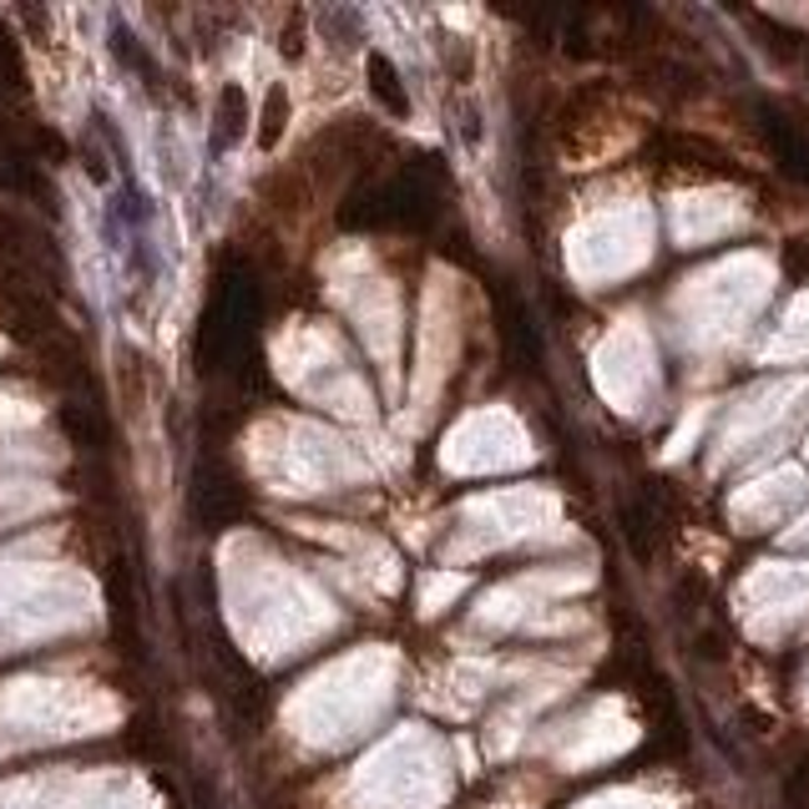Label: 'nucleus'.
Segmentation results:
<instances>
[{"label": "nucleus", "instance_id": "f8f14e48", "mask_svg": "<svg viewBox=\"0 0 809 809\" xmlns=\"http://www.w3.org/2000/svg\"><path fill=\"white\" fill-rule=\"evenodd\" d=\"M744 613L754 623V633H784L789 623L809 613V567H759L744 582Z\"/></svg>", "mask_w": 809, "mask_h": 809}, {"label": "nucleus", "instance_id": "423d86ee", "mask_svg": "<svg viewBox=\"0 0 809 809\" xmlns=\"http://www.w3.org/2000/svg\"><path fill=\"white\" fill-rule=\"evenodd\" d=\"M769 269L764 259H729L709 274L689 279V289L679 294V324L689 344H729L733 334H744V324L754 319V309L769 294Z\"/></svg>", "mask_w": 809, "mask_h": 809}, {"label": "nucleus", "instance_id": "f03ea898", "mask_svg": "<svg viewBox=\"0 0 809 809\" xmlns=\"http://www.w3.org/2000/svg\"><path fill=\"white\" fill-rule=\"evenodd\" d=\"M394 667L400 663L390 647H354L304 683L289 719L299 723L309 744H344V739L364 733V723L384 709L394 689Z\"/></svg>", "mask_w": 809, "mask_h": 809}, {"label": "nucleus", "instance_id": "4468645a", "mask_svg": "<svg viewBox=\"0 0 809 809\" xmlns=\"http://www.w3.org/2000/svg\"><path fill=\"white\" fill-rule=\"evenodd\" d=\"M739 223H744V208L729 193H693L679 197V208H673V228L683 243H709L719 233H733Z\"/></svg>", "mask_w": 809, "mask_h": 809}, {"label": "nucleus", "instance_id": "f3484780", "mask_svg": "<svg viewBox=\"0 0 809 809\" xmlns=\"http://www.w3.org/2000/svg\"><path fill=\"white\" fill-rule=\"evenodd\" d=\"M456 592H460V577H450V572L446 577H430L426 582V613H440V602L456 597Z\"/></svg>", "mask_w": 809, "mask_h": 809}, {"label": "nucleus", "instance_id": "7ed1b4c3", "mask_svg": "<svg viewBox=\"0 0 809 809\" xmlns=\"http://www.w3.org/2000/svg\"><path fill=\"white\" fill-rule=\"evenodd\" d=\"M259 470L274 481V491L324 496L360 486L370 476V460L340 430L314 426V420H279V426H269V436L259 446Z\"/></svg>", "mask_w": 809, "mask_h": 809}, {"label": "nucleus", "instance_id": "9d476101", "mask_svg": "<svg viewBox=\"0 0 809 809\" xmlns=\"http://www.w3.org/2000/svg\"><path fill=\"white\" fill-rule=\"evenodd\" d=\"M805 400H809V384H769V390H754L739 410H733L729 430H723L719 460H749V456H759V450H769L789 426H795Z\"/></svg>", "mask_w": 809, "mask_h": 809}, {"label": "nucleus", "instance_id": "2eb2a0df", "mask_svg": "<svg viewBox=\"0 0 809 809\" xmlns=\"http://www.w3.org/2000/svg\"><path fill=\"white\" fill-rule=\"evenodd\" d=\"M799 496H805V476L799 470H779V476H764V481L744 486V496H733V516L744 522V532H759V526L779 522Z\"/></svg>", "mask_w": 809, "mask_h": 809}, {"label": "nucleus", "instance_id": "ddd939ff", "mask_svg": "<svg viewBox=\"0 0 809 809\" xmlns=\"http://www.w3.org/2000/svg\"><path fill=\"white\" fill-rule=\"evenodd\" d=\"M456 364V314L446 309V289L426 294V324H420V364H416V400L420 410H430V400L440 394V380Z\"/></svg>", "mask_w": 809, "mask_h": 809}, {"label": "nucleus", "instance_id": "f257e3e1", "mask_svg": "<svg viewBox=\"0 0 809 809\" xmlns=\"http://www.w3.org/2000/svg\"><path fill=\"white\" fill-rule=\"evenodd\" d=\"M243 552H248V562H228V602L238 633L259 653H299L324 633H334L340 613H334V602L319 582H309L304 572H294L263 547Z\"/></svg>", "mask_w": 809, "mask_h": 809}, {"label": "nucleus", "instance_id": "9b49d317", "mask_svg": "<svg viewBox=\"0 0 809 809\" xmlns=\"http://www.w3.org/2000/svg\"><path fill=\"white\" fill-rule=\"evenodd\" d=\"M597 384L602 394L617 405V410H643L657 390V364H653V344L637 329V319H627L623 329L607 334V344L597 350Z\"/></svg>", "mask_w": 809, "mask_h": 809}, {"label": "nucleus", "instance_id": "6e6552de", "mask_svg": "<svg viewBox=\"0 0 809 809\" xmlns=\"http://www.w3.org/2000/svg\"><path fill=\"white\" fill-rule=\"evenodd\" d=\"M532 460L526 430L516 426L506 410H476L466 416L440 446V466L460 470V476H486V470H511Z\"/></svg>", "mask_w": 809, "mask_h": 809}, {"label": "nucleus", "instance_id": "dca6fc26", "mask_svg": "<svg viewBox=\"0 0 809 809\" xmlns=\"http://www.w3.org/2000/svg\"><path fill=\"white\" fill-rule=\"evenodd\" d=\"M769 354H779V360H805L809 354V294L799 299L795 309H789V319L779 324L774 344H769Z\"/></svg>", "mask_w": 809, "mask_h": 809}, {"label": "nucleus", "instance_id": "a211bd4d", "mask_svg": "<svg viewBox=\"0 0 809 809\" xmlns=\"http://www.w3.org/2000/svg\"><path fill=\"white\" fill-rule=\"evenodd\" d=\"M799 542H809V522H805V526H799Z\"/></svg>", "mask_w": 809, "mask_h": 809}, {"label": "nucleus", "instance_id": "1a4fd4ad", "mask_svg": "<svg viewBox=\"0 0 809 809\" xmlns=\"http://www.w3.org/2000/svg\"><path fill=\"white\" fill-rule=\"evenodd\" d=\"M547 516H552V501L542 491L481 496V501H470L466 511H460L450 552H456V557H476V552H491V547H511V542L532 536Z\"/></svg>", "mask_w": 809, "mask_h": 809}, {"label": "nucleus", "instance_id": "39448f33", "mask_svg": "<svg viewBox=\"0 0 809 809\" xmlns=\"http://www.w3.org/2000/svg\"><path fill=\"white\" fill-rule=\"evenodd\" d=\"M329 299H334V309L360 329L370 360L380 364L384 380L394 384L405 314H400V289L390 284V274H384L364 248H340L329 259Z\"/></svg>", "mask_w": 809, "mask_h": 809}, {"label": "nucleus", "instance_id": "20e7f679", "mask_svg": "<svg viewBox=\"0 0 809 809\" xmlns=\"http://www.w3.org/2000/svg\"><path fill=\"white\" fill-rule=\"evenodd\" d=\"M279 374L304 394L309 405H324L344 420H370L374 394L364 384V374L350 364V350L329 324H294L274 350Z\"/></svg>", "mask_w": 809, "mask_h": 809}, {"label": "nucleus", "instance_id": "0eeeda50", "mask_svg": "<svg viewBox=\"0 0 809 809\" xmlns=\"http://www.w3.org/2000/svg\"><path fill=\"white\" fill-rule=\"evenodd\" d=\"M647 213L633 203H617L607 213H592L577 233H572V269L592 284L602 279H623L647 259Z\"/></svg>", "mask_w": 809, "mask_h": 809}]
</instances>
